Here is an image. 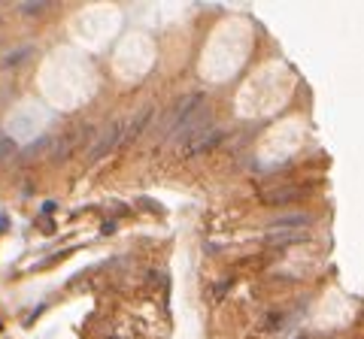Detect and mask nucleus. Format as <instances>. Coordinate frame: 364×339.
<instances>
[{
  "label": "nucleus",
  "instance_id": "obj_8",
  "mask_svg": "<svg viewBox=\"0 0 364 339\" xmlns=\"http://www.w3.org/2000/svg\"><path fill=\"white\" fill-rule=\"evenodd\" d=\"M46 145H49V139H36V142H30L24 152H21V161H30V158H36V155H43Z\"/></svg>",
  "mask_w": 364,
  "mask_h": 339
},
{
  "label": "nucleus",
  "instance_id": "obj_2",
  "mask_svg": "<svg viewBox=\"0 0 364 339\" xmlns=\"http://www.w3.org/2000/svg\"><path fill=\"white\" fill-rule=\"evenodd\" d=\"M88 136H94V127L88 124V121H82V124H76V127H70L58 142H55V152H52V158L55 161H64V158H70L76 148H82V142L88 139Z\"/></svg>",
  "mask_w": 364,
  "mask_h": 339
},
{
  "label": "nucleus",
  "instance_id": "obj_11",
  "mask_svg": "<svg viewBox=\"0 0 364 339\" xmlns=\"http://www.w3.org/2000/svg\"><path fill=\"white\" fill-rule=\"evenodd\" d=\"M27 55H30V49H18V55H9V58H6V64H18V61H24Z\"/></svg>",
  "mask_w": 364,
  "mask_h": 339
},
{
  "label": "nucleus",
  "instance_id": "obj_1",
  "mask_svg": "<svg viewBox=\"0 0 364 339\" xmlns=\"http://www.w3.org/2000/svg\"><path fill=\"white\" fill-rule=\"evenodd\" d=\"M212 121V112H209V106H194L185 118H182V124L173 130V139L176 142H194V139H200L203 133H206V127H212L209 124Z\"/></svg>",
  "mask_w": 364,
  "mask_h": 339
},
{
  "label": "nucleus",
  "instance_id": "obj_10",
  "mask_svg": "<svg viewBox=\"0 0 364 339\" xmlns=\"http://www.w3.org/2000/svg\"><path fill=\"white\" fill-rule=\"evenodd\" d=\"M18 152V145H15V139H0V161H6V158H12Z\"/></svg>",
  "mask_w": 364,
  "mask_h": 339
},
{
  "label": "nucleus",
  "instance_id": "obj_7",
  "mask_svg": "<svg viewBox=\"0 0 364 339\" xmlns=\"http://www.w3.org/2000/svg\"><path fill=\"white\" fill-rule=\"evenodd\" d=\"M218 139H222V133H218V130H212L209 136L203 133L200 139H194V142H188V145H191V148H188V152H203V148H209V145H215Z\"/></svg>",
  "mask_w": 364,
  "mask_h": 339
},
{
  "label": "nucleus",
  "instance_id": "obj_5",
  "mask_svg": "<svg viewBox=\"0 0 364 339\" xmlns=\"http://www.w3.org/2000/svg\"><path fill=\"white\" fill-rule=\"evenodd\" d=\"M307 221H310L307 212H288V215L273 218V227H298V224H307Z\"/></svg>",
  "mask_w": 364,
  "mask_h": 339
},
{
  "label": "nucleus",
  "instance_id": "obj_4",
  "mask_svg": "<svg viewBox=\"0 0 364 339\" xmlns=\"http://www.w3.org/2000/svg\"><path fill=\"white\" fill-rule=\"evenodd\" d=\"M122 133H125V127L119 124V121H113L103 133H100V139H94V145H91V161H100L106 152H113V148L122 142Z\"/></svg>",
  "mask_w": 364,
  "mask_h": 339
},
{
  "label": "nucleus",
  "instance_id": "obj_6",
  "mask_svg": "<svg viewBox=\"0 0 364 339\" xmlns=\"http://www.w3.org/2000/svg\"><path fill=\"white\" fill-rule=\"evenodd\" d=\"M295 194H301V188H295V185H288V188H276V191H270L264 200L267 203H285V200H291Z\"/></svg>",
  "mask_w": 364,
  "mask_h": 339
},
{
  "label": "nucleus",
  "instance_id": "obj_9",
  "mask_svg": "<svg viewBox=\"0 0 364 339\" xmlns=\"http://www.w3.org/2000/svg\"><path fill=\"white\" fill-rule=\"evenodd\" d=\"M149 118H152V109H143V112H140V118L131 124L128 136H140V133H143V127H146V121H149Z\"/></svg>",
  "mask_w": 364,
  "mask_h": 339
},
{
  "label": "nucleus",
  "instance_id": "obj_3",
  "mask_svg": "<svg viewBox=\"0 0 364 339\" xmlns=\"http://www.w3.org/2000/svg\"><path fill=\"white\" fill-rule=\"evenodd\" d=\"M203 103V94H191V97H182L170 112H167V118H164V130H161V136H173V130L182 124V118L188 115V112L194 109V106H200Z\"/></svg>",
  "mask_w": 364,
  "mask_h": 339
}]
</instances>
